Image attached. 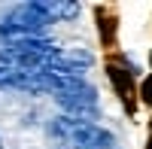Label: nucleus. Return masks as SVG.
<instances>
[{"label": "nucleus", "mask_w": 152, "mask_h": 149, "mask_svg": "<svg viewBox=\"0 0 152 149\" xmlns=\"http://www.w3.org/2000/svg\"><path fill=\"white\" fill-rule=\"evenodd\" d=\"M52 131H55L64 143H70V146H82V149H119L116 137H113L110 131H104L100 125H94V122L58 116V119L52 122Z\"/></svg>", "instance_id": "obj_1"}, {"label": "nucleus", "mask_w": 152, "mask_h": 149, "mask_svg": "<svg viewBox=\"0 0 152 149\" xmlns=\"http://www.w3.org/2000/svg\"><path fill=\"white\" fill-rule=\"evenodd\" d=\"M131 73L134 70L122 67V61H110V64H107V76L113 82V88H116V94L128 104V110H131V97H134V76H131Z\"/></svg>", "instance_id": "obj_2"}, {"label": "nucleus", "mask_w": 152, "mask_h": 149, "mask_svg": "<svg viewBox=\"0 0 152 149\" xmlns=\"http://www.w3.org/2000/svg\"><path fill=\"white\" fill-rule=\"evenodd\" d=\"M37 6H40L52 21H58V18L61 21H70V18L79 15V9H82L76 0H37Z\"/></svg>", "instance_id": "obj_3"}, {"label": "nucleus", "mask_w": 152, "mask_h": 149, "mask_svg": "<svg viewBox=\"0 0 152 149\" xmlns=\"http://www.w3.org/2000/svg\"><path fill=\"white\" fill-rule=\"evenodd\" d=\"M140 97H143V104L146 107H152V73L143 79V85H140Z\"/></svg>", "instance_id": "obj_4"}, {"label": "nucleus", "mask_w": 152, "mask_h": 149, "mask_svg": "<svg viewBox=\"0 0 152 149\" xmlns=\"http://www.w3.org/2000/svg\"><path fill=\"white\" fill-rule=\"evenodd\" d=\"M146 149H152V125H149V143H146Z\"/></svg>", "instance_id": "obj_5"}, {"label": "nucleus", "mask_w": 152, "mask_h": 149, "mask_svg": "<svg viewBox=\"0 0 152 149\" xmlns=\"http://www.w3.org/2000/svg\"><path fill=\"white\" fill-rule=\"evenodd\" d=\"M149 64H152V52H149Z\"/></svg>", "instance_id": "obj_6"}, {"label": "nucleus", "mask_w": 152, "mask_h": 149, "mask_svg": "<svg viewBox=\"0 0 152 149\" xmlns=\"http://www.w3.org/2000/svg\"><path fill=\"white\" fill-rule=\"evenodd\" d=\"M0 146H3V143H0Z\"/></svg>", "instance_id": "obj_7"}, {"label": "nucleus", "mask_w": 152, "mask_h": 149, "mask_svg": "<svg viewBox=\"0 0 152 149\" xmlns=\"http://www.w3.org/2000/svg\"><path fill=\"white\" fill-rule=\"evenodd\" d=\"M58 149H61V146H58Z\"/></svg>", "instance_id": "obj_8"}]
</instances>
